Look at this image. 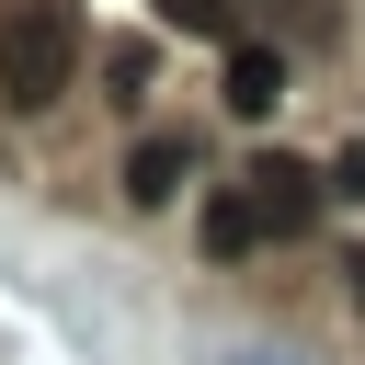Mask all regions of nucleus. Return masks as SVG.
I'll list each match as a JSON object with an SVG mask.
<instances>
[{
  "instance_id": "1a4fd4ad",
  "label": "nucleus",
  "mask_w": 365,
  "mask_h": 365,
  "mask_svg": "<svg viewBox=\"0 0 365 365\" xmlns=\"http://www.w3.org/2000/svg\"><path fill=\"white\" fill-rule=\"evenodd\" d=\"M342 274H354V308H365V251H354V262H342Z\"/></svg>"
},
{
  "instance_id": "f03ea898",
  "label": "nucleus",
  "mask_w": 365,
  "mask_h": 365,
  "mask_svg": "<svg viewBox=\"0 0 365 365\" xmlns=\"http://www.w3.org/2000/svg\"><path fill=\"white\" fill-rule=\"evenodd\" d=\"M240 194H251V217H262V240H297L319 205H331V171H308V160H285V148H262L251 171H240Z\"/></svg>"
},
{
  "instance_id": "423d86ee",
  "label": "nucleus",
  "mask_w": 365,
  "mask_h": 365,
  "mask_svg": "<svg viewBox=\"0 0 365 365\" xmlns=\"http://www.w3.org/2000/svg\"><path fill=\"white\" fill-rule=\"evenodd\" d=\"M160 11H171L182 34H228V23H240V0H160Z\"/></svg>"
},
{
  "instance_id": "7ed1b4c3",
  "label": "nucleus",
  "mask_w": 365,
  "mask_h": 365,
  "mask_svg": "<svg viewBox=\"0 0 365 365\" xmlns=\"http://www.w3.org/2000/svg\"><path fill=\"white\" fill-rule=\"evenodd\" d=\"M217 103H228L240 125H262V114L285 103V57H274V46H228V91H217Z\"/></svg>"
},
{
  "instance_id": "20e7f679",
  "label": "nucleus",
  "mask_w": 365,
  "mask_h": 365,
  "mask_svg": "<svg viewBox=\"0 0 365 365\" xmlns=\"http://www.w3.org/2000/svg\"><path fill=\"white\" fill-rule=\"evenodd\" d=\"M182 182H194V137H137L125 148V194L137 205H171Z\"/></svg>"
},
{
  "instance_id": "39448f33",
  "label": "nucleus",
  "mask_w": 365,
  "mask_h": 365,
  "mask_svg": "<svg viewBox=\"0 0 365 365\" xmlns=\"http://www.w3.org/2000/svg\"><path fill=\"white\" fill-rule=\"evenodd\" d=\"M194 228H205V251H217V262L262 251V217H251V194H240V182H228V194H205V217H194Z\"/></svg>"
},
{
  "instance_id": "0eeeda50",
  "label": "nucleus",
  "mask_w": 365,
  "mask_h": 365,
  "mask_svg": "<svg viewBox=\"0 0 365 365\" xmlns=\"http://www.w3.org/2000/svg\"><path fill=\"white\" fill-rule=\"evenodd\" d=\"M331 194H342V205H365V137H354V148L331 160Z\"/></svg>"
},
{
  "instance_id": "6e6552de",
  "label": "nucleus",
  "mask_w": 365,
  "mask_h": 365,
  "mask_svg": "<svg viewBox=\"0 0 365 365\" xmlns=\"http://www.w3.org/2000/svg\"><path fill=\"white\" fill-rule=\"evenodd\" d=\"M228 365H308V354H274V342H240Z\"/></svg>"
},
{
  "instance_id": "f257e3e1",
  "label": "nucleus",
  "mask_w": 365,
  "mask_h": 365,
  "mask_svg": "<svg viewBox=\"0 0 365 365\" xmlns=\"http://www.w3.org/2000/svg\"><path fill=\"white\" fill-rule=\"evenodd\" d=\"M68 68H80V23H68V0H11V11H0V103L34 114V103L68 91Z\"/></svg>"
}]
</instances>
